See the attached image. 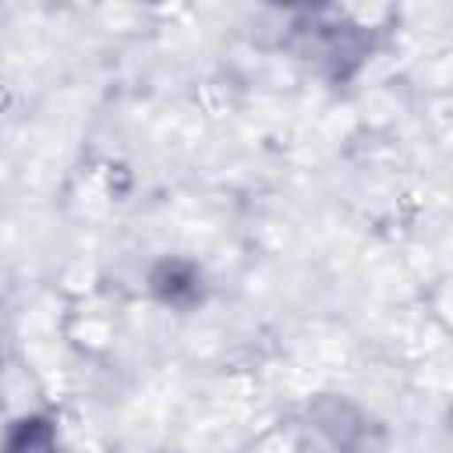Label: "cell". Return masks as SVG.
<instances>
[{
  "mask_svg": "<svg viewBox=\"0 0 453 453\" xmlns=\"http://www.w3.org/2000/svg\"><path fill=\"white\" fill-rule=\"evenodd\" d=\"M4 453H53V428H50V421H42V418L21 421L11 432Z\"/></svg>",
  "mask_w": 453,
  "mask_h": 453,
  "instance_id": "1",
  "label": "cell"
},
{
  "mask_svg": "<svg viewBox=\"0 0 453 453\" xmlns=\"http://www.w3.org/2000/svg\"><path fill=\"white\" fill-rule=\"evenodd\" d=\"M156 287H159V294L170 297V301H188V297H195V276H191L184 265H177V262L159 269Z\"/></svg>",
  "mask_w": 453,
  "mask_h": 453,
  "instance_id": "2",
  "label": "cell"
}]
</instances>
